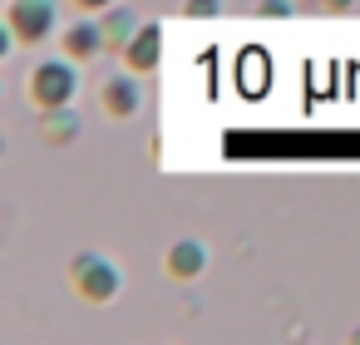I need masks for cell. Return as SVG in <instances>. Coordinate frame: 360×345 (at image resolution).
Masks as SVG:
<instances>
[{"label":"cell","instance_id":"obj_1","mask_svg":"<svg viewBox=\"0 0 360 345\" xmlns=\"http://www.w3.org/2000/svg\"><path fill=\"white\" fill-rule=\"evenodd\" d=\"M70 286L79 291V301L109 306V301L124 291V271H119L109 256H99V252H79V256L70 261Z\"/></svg>","mask_w":360,"mask_h":345},{"label":"cell","instance_id":"obj_2","mask_svg":"<svg viewBox=\"0 0 360 345\" xmlns=\"http://www.w3.org/2000/svg\"><path fill=\"white\" fill-rule=\"evenodd\" d=\"M25 89H30L35 109H65L79 94V70L70 60H45L40 70H30V84Z\"/></svg>","mask_w":360,"mask_h":345},{"label":"cell","instance_id":"obj_3","mask_svg":"<svg viewBox=\"0 0 360 345\" xmlns=\"http://www.w3.org/2000/svg\"><path fill=\"white\" fill-rule=\"evenodd\" d=\"M6 30L20 45H40L55 30V0H6Z\"/></svg>","mask_w":360,"mask_h":345},{"label":"cell","instance_id":"obj_4","mask_svg":"<svg viewBox=\"0 0 360 345\" xmlns=\"http://www.w3.org/2000/svg\"><path fill=\"white\" fill-rule=\"evenodd\" d=\"M119 60H124V70H134V74L158 70V60H163V30H158L153 20H143V25L134 30V40L119 50Z\"/></svg>","mask_w":360,"mask_h":345},{"label":"cell","instance_id":"obj_5","mask_svg":"<svg viewBox=\"0 0 360 345\" xmlns=\"http://www.w3.org/2000/svg\"><path fill=\"white\" fill-rule=\"evenodd\" d=\"M99 104H104L109 119H134L139 104H143V94H139V74H134V70L109 74V79L99 84Z\"/></svg>","mask_w":360,"mask_h":345},{"label":"cell","instance_id":"obj_6","mask_svg":"<svg viewBox=\"0 0 360 345\" xmlns=\"http://www.w3.org/2000/svg\"><path fill=\"white\" fill-rule=\"evenodd\" d=\"M163 271H168L173 281H198V276L207 271V247H202L198 237H178V242L163 252Z\"/></svg>","mask_w":360,"mask_h":345},{"label":"cell","instance_id":"obj_7","mask_svg":"<svg viewBox=\"0 0 360 345\" xmlns=\"http://www.w3.org/2000/svg\"><path fill=\"white\" fill-rule=\"evenodd\" d=\"M40 138L50 148H70L79 138V114L65 104V109H40Z\"/></svg>","mask_w":360,"mask_h":345},{"label":"cell","instance_id":"obj_8","mask_svg":"<svg viewBox=\"0 0 360 345\" xmlns=\"http://www.w3.org/2000/svg\"><path fill=\"white\" fill-rule=\"evenodd\" d=\"M99 15H104V20H99V30H104V45H109V50H124V45L134 40V30L143 25L129 6H109V11H99Z\"/></svg>","mask_w":360,"mask_h":345},{"label":"cell","instance_id":"obj_9","mask_svg":"<svg viewBox=\"0 0 360 345\" xmlns=\"http://www.w3.org/2000/svg\"><path fill=\"white\" fill-rule=\"evenodd\" d=\"M99 50H109V45H104V30L94 20H79V25L65 30V55L70 60H94Z\"/></svg>","mask_w":360,"mask_h":345},{"label":"cell","instance_id":"obj_10","mask_svg":"<svg viewBox=\"0 0 360 345\" xmlns=\"http://www.w3.org/2000/svg\"><path fill=\"white\" fill-rule=\"evenodd\" d=\"M222 0H183V15H217Z\"/></svg>","mask_w":360,"mask_h":345},{"label":"cell","instance_id":"obj_11","mask_svg":"<svg viewBox=\"0 0 360 345\" xmlns=\"http://www.w3.org/2000/svg\"><path fill=\"white\" fill-rule=\"evenodd\" d=\"M257 15H266V20L276 15V20H281V15H291V0H262V6H257Z\"/></svg>","mask_w":360,"mask_h":345},{"label":"cell","instance_id":"obj_12","mask_svg":"<svg viewBox=\"0 0 360 345\" xmlns=\"http://www.w3.org/2000/svg\"><path fill=\"white\" fill-rule=\"evenodd\" d=\"M75 6H79V11H109L114 0H75Z\"/></svg>","mask_w":360,"mask_h":345},{"label":"cell","instance_id":"obj_13","mask_svg":"<svg viewBox=\"0 0 360 345\" xmlns=\"http://www.w3.org/2000/svg\"><path fill=\"white\" fill-rule=\"evenodd\" d=\"M350 6H355V0H321V11H335V15H340V11H350Z\"/></svg>","mask_w":360,"mask_h":345}]
</instances>
